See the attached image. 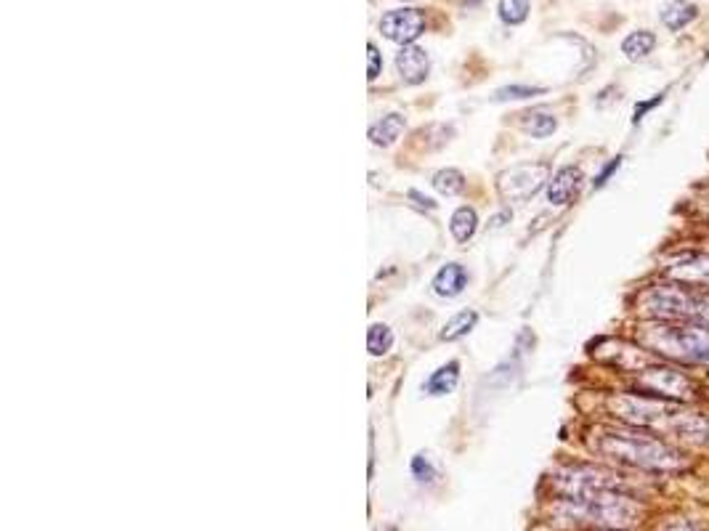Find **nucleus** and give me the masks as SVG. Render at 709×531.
<instances>
[{
  "label": "nucleus",
  "mask_w": 709,
  "mask_h": 531,
  "mask_svg": "<svg viewBox=\"0 0 709 531\" xmlns=\"http://www.w3.org/2000/svg\"><path fill=\"white\" fill-rule=\"evenodd\" d=\"M457 378H460V364L449 362L447 367H441V370H436L431 378L425 380L423 391L428 393V396H444V393H452L455 391Z\"/></svg>",
  "instance_id": "nucleus-16"
},
{
  "label": "nucleus",
  "mask_w": 709,
  "mask_h": 531,
  "mask_svg": "<svg viewBox=\"0 0 709 531\" xmlns=\"http://www.w3.org/2000/svg\"><path fill=\"white\" fill-rule=\"evenodd\" d=\"M545 178H548L545 165H518L500 176V194L510 202H524L540 192Z\"/></svg>",
  "instance_id": "nucleus-8"
},
{
  "label": "nucleus",
  "mask_w": 709,
  "mask_h": 531,
  "mask_svg": "<svg viewBox=\"0 0 709 531\" xmlns=\"http://www.w3.org/2000/svg\"><path fill=\"white\" fill-rule=\"evenodd\" d=\"M537 93H542V88H529V85H508V88H502V91H497V99L505 101V99H529V96H537Z\"/></svg>",
  "instance_id": "nucleus-24"
},
{
  "label": "nucleus",
  "mask_w": 709,
  "mask_h": 531,
  "mask_svg": "<svg viewBox=\"0 0 709 531\" xmlns=\"http://www.w3.org/2000/svg\"><path fill=\"white\" fill-rule=\"evenodd\" d=\"M659 101H662V93H659V96H656V99H651V101H648V104H638V107H635V123H640V117L646 115L648 109H654L656 104H659Z\"/></svg>",
  "instance_id": "nucleus-28"
},
{
  "label": "nucleus",
  "mask_w": 709,
  "mask_h": 531,
  "mask_svg": "<svg viewBox=\"0 0 709 531\" xmlns=\"http://www.w3.org/2000/svg\"><path fill=\"white\" fill-rule=\"evenodd\" d=\"M640 311L656 322H694L709 327V290L664 282L651 285L640 295Z\"/></svg>",
  "instance_id": "nucleus-4"
},
{
  "label": "nucleus",
  "mask_w": 709,
  "mask_h": 531,
  "mask_svg": "<svg viewBox=\"0 0 709 531\" xmlns=\"http://www.w3.org/2000/svg\"><path fill=\"white\" fill-rule=\"evenodd\" d=\"M590 447L595 455L606 460L627 465V468L648 470V473H678L688 468L686 455L680 449L664 439H656L643 428H622V431L603 428L590 439Z\"/></svg>",
  "instance_id": "nucleus-2"
},
{
  "label": "nucleus",
  "mask_w": 709,
  "mask_h": 531,
  "mask_svg": "<svg viewBox=\"0 0 709 531\" xmlns=\"http://www.w3.org/2000/svg\"><path fill=\"white\" fill-rule=\"evenodd\" d=\"M375 531H396L394 526H380V529H375Z\"/></svg>",
  "instance_id": "nucleus-32"
},
{
  "label": "nucleus",
  "mask_w": 709,
  "mask_h": 531,
  "mask_svg": "<svg viewBox=\"0 0 709 531\" xmlns=\"http://www.w3.org/2000/svg\"><path fill=\"white\" fill-rule=\"evenodd\" d=\"M667 531H694V526L686 524V521H675V524L667 526Z\"/></svg>",
  "instance_id": "nucleus-30"
},
{
  "label": "nucleus",
  "mask_w": 709,
  "mask_h": 531,
  "mask_svg": "<svg viewBox=\"0 0 709 531\" xmlns=\"http://www.w3.org/2000/svg\"><path fill=\"white\" fill-rule=\"evenodd\" d=\"M664 279L680 282V285L709 290V255L707 253H686L662 266Z\"/></svg>",
  "instance_id": "nucleus-9"
},
{
  "label": "nucleus",
  "mask_w": 709,
  "mask_h": 531,
  "mask_svg": "<svg viewBox=\"0 0 709 531\" xmlns=\"http://www.w3.org/2000/svg\"><path fill=\"white\" fill-rule=\"evenodd\" d=\"M433 186H436V192L452 197V194L463 192L465 178H463V173H460V170L447 168V170H439V173L433 176Z\"/></svg>",
  "instance_id": "nucleus-22"
},
{
  "label": "nucleus",
  "mask_w": 709,
  "mask_h": 531,
  "mask_svg": "<svg viewBox=\"0 0 709 531\" xmlns=\"http://www.w3.org/2000/svg\"><path fill=\"white\" fill-rule=\"evenodd\" d=\"M640 513L643 508L627 492H606L587 500H561L558 505V516L593 529L625 531L638 524Z\"/></svg>",
  "instance_id": "nucleus-5"
},
{
  "label": "nucleus",
  "mask_w": 709,
  "mask_h": 531,
  "mask_svg": "<svg viewBox=\"0 0 709 531\" xmlns=\"http://www.w3.org/2000/svg\"><path fill=\"white\" fill-rule=\"evenodd\" d=\"M449 229H452V237L457 239V242H468V239L476 234L478 229V216L473 208H460L452 216V224H449Z\"/></svg>",
  "instance_id": "nucleus-18"
},
{
  "label": "nucleus",
  "mask_w": 709,
  "mask_h": 531,
  "mask_svg": "<svg viewBox=\"0 0 709 531\" xmlns=\"http://www.w3.org/2000/svg\"><path fill=\"white\" fill-rule=\"evenodd\" d=\"M476 322H478L476 311H460V314H457L455 319H449L447 327L441 330V340L463 338V335H468V332L476 327Z\"/></svg>",
  "instance_id": "nucleus-20"
},
{
  "label": "nucleus",
  "mask_w": 709,
  "mask_h": 531,
  "mask_svg": "<svg viewBox=\"0 0 709 531\" xmlns=\"http://www.w3.org/2000/svg\"><path fill=\"white\" fill-rule=\"evenodd\" d=\"M582 170L579 168H561L558 173L553 176V181H550L548 186V200L550 205H555V208H563V205H569L574 197H577L579 186H582Z\"/></svg>",
  "instance_id": "nucleus-12"
},
{
  "label": "nucleus",
  "mask_w": 709,
  "mask_h": 531,
  "mask_svg": "<svg viewBox=\"0 0 709 531\" xmlns=\"http://www.w3.org/2000/svg\"><path fill=\"white\" fill-rule=\"evenodd\" d=\"M396 70L404 77V83L417 85L423 83L428 72H431V59H428L423 48L404 46L401 48V54L396 56Z\"/></svg>",
  "instance_id": "nucleus-11"
},
{
  "label": "nucleus",
  "mask_w": 709,
  "mask_h": 531,
  "mask_svg": "<svg viewBox=\"0 0 709 531\" xmlns=\"http://www.w3.org/2000/svg\"><path fill=\"white\" fill-rule=\"evenodd\" d=\"M412 473H415V476L420 478V481H431L433 468H431V462H428V457L417 455L415 460H412Z\"/></svg>",
  "instance_id": "nucleus-25"
},
{
  "label": "nucleus",
  "mask_w": 709,
  "mask_h": 531,
  "mask_svg": "<svg viewBox=\"0 0 709 531\" xmlns=\"http://www.w3.org/2000/svg\"><path fill=\"white\" fill-rule=\"evenodd\" d=\"M367 56H370V80H375V77L380 75V67H383V62H380V54H378V48H375V43H370L367 46Z\"/></svg>",
  "instance_id": "nucleus-26"
},
{
  "label": "nucleus",
  "mask_w": 709,
  "mask_h": 531,
  "mask_svg": "<svg viewBox=\"0 0 709 531\" xmlns=\"http://www.w3.org/2000/svg\"><path fill=\"white\" fill-rule=\"evenodd\" d=\"M654 48H656V35L651 30H635L622 40V54H625L630 62L646 59Z\"/></svg>",
  "instance_id": "nucleus-15"
},
{
  "label": "nucleus",
  "mask_w": 709,
  "mask_h": 531,
  "mask_svg": "<svg viewBox=\"0 0 709 531\" xmlns=\"http://www.w3.org/2000/svg\"><path fill=\"white\" fill-rule=\"evenodd\" d=\"M529 11H532L529 0H500V19L505 24L526 22Z\"/></svg>",
  "instance_id": "nucleus-23"
},
{
  "label": "nucleus",
  "mask_w": 709,
  "mask_h": 531,
  "mask_svg": "<svg viewBox=\"0 0 709 531\" xmlns=\"http://www.w3.org/2000/svg\"><path fill=\"white\" fill-rule=\"evenodd\" d=\"M380 30L388 40L394 43H412L423 35L425 30V16L417 8H399V11H388L380 22Z\"/></svg>",
  "instance_id": "nucleus-10"
},
{
  "label": "nucleus",
  "mask_w": 709,
  "mask_h": 531,
  "mask_svg": "<svg viewBox=\"0 0 709 531\" xmlns=\"http://www.w3.org/2000/svg\"><path fill=\"white\" fill-rule=\"evenodd\" d=\"M595 531H619V529H595Z\"/></svg>",
  "instance_id": "nucleus-33"
},
{
  "label": "nucleus",
  "mask_w": 709,
  "mask_h": 531,
  "mask_svg": "<svg viewBox=\"0 0 709 531\" xmlns=\"http://www.w3.org/2000/svg\"><path fill=\"white\" fill-rule=\"evenodd\" d=\"M619 165H622V157H617V160H611L609 165H606V168H603V173H598V178H595V184H593L595 189H598V186H603V184H606V181H609V176H611V173H614V170H617Z\"/></svg>",
  "instance_id": "nucleus-27"
},
{
  "label": "nucleus",
  "mask_w": 709,
  "mask_h": 531,
  "mask_svg": "<svg viewBox=\"0 0 709 531\" xmlns=\"http://www.w3.org/2000/svg\"><path fill=\"white\" fill-rule=\"evenodd\" d=\"M409 197H412V200H415L417 205H420V208H428V210L436 208V202L428 200V197H423V194H420V192H409Z\"/></svg>",
  "instance_id": "nucleus-29"
},
{
  "label": "nucleus",
  "mask_w": 709,
  "mask_h": 531,
  "mask_svg": "<svg viewBox=\"0 0 709 531\" xmlns=\"http://www.w3.org/2000/svg\"><path fill=\"white\" fill-rule=\"evenodd\" d=\"M394 346V332L388 330L386 324H372L367 332V348L372 356H383Z\"/></svg>",
  "instance_id": "nucleus-21"
},
{
  "label": "nucleus",
  "mask_w": 709,
  "mask_h": 531,
  "mask_svg": "<svg viewBox=\"0 0 709 531\" xmlns=\"http://www.w3.org/2000/svg\"><path fill=\"white\" fill-rule=\"evenodd\" d=\"M659 16H662V22L667 30L680 32L683 27H688V24L694 22L696 16H699V6L691 3V0H670V3L662 8V14Z\"/></svg>",
  "instance_id": "nucleus-14"
},
{
  "label": "nucleus",
  "mask_w": 709,
  "mask_h": 531,
  "mask_svg": "<svg viewBox=\"0 0 709 531\" xmlns=\"http://www.w3.org/2000/svg\"><path fill=\"white\" fill-rule=\"evenodd\" d=\"M524 128L532 133L534 139H548L550 133L558 128V120L550 112H545V109H537V112L524 115Z\"/></svg>",
  "instance_id": "nucleus-19"
},
{
  "label": "nucleus",
  "mask_w": 709,
  "mask_h": 531,
  "mask_svg": "<svg viewBox=\"0 0 709 531\" xmlns=\"http://www.w3.org/2000/svg\"><path fill=\"white\" fill-rule=\"evenodd\" d=\"M611 415L619 417L622 423L643 431L670 433L675 439L686 444H707L709 425L694 412H688L686 404L678 401L654 399V396H611L609 399Z\"/></svg>",
  "instance_id": "nucleus-1"
},
{
  "label": "nucleus",
  "mask_w": 709,
  "mask_h": 531,
  "mask_svg": "<svg viewBox=\"0 0 709 531\" xmlns=\"http://www.w3.org/2000/svg\"><path fill=\"white\" fill-rule=\"evenodd\" d=\"M632 388L643 396H654V399L678 401V404H691L699 399V385L688 378L686 372L672 370V367H648L640 370L632 378Z\"/></svg>",
  "instance_id": "nucleus-7"
},
{
  "label": "nucleus",
  "mask_w": 709,
  "mask_h": 531,
  "mask_svg": "<svg viewBox=\"0 0 709 531\" xmlns=\"http://www.w3.org/2000/svg\"><path fill=\"white\" fill-rule=\"evenodd\" d=\"M550 486L563 500H587L606 492H627L630 481L619 470L601 468V465H569V468L555 470Z\"/></svg>",
  "instance_id": "nucleus-6"
},
{
  "label": "nucleus",
  "mask_w": 709,
  "mask_h": 531,
  "mask_svg": "<svg viewBox=\"0 0 709 531\" xmlns=\"http://www.w3.org/2000/svg\"><path fill=\"white\" fill-rule=\"evenodd\" d=\"M640 346L680 364H709V327L694 322H651L638 335Z\"/></svg>",
  "instance_id": "nucleus-3"
},
{
  "label": "nucleus",
  "mask_w": 709,
  "mask_h": 531,
  "mask_svg": "<svg viewBox=\"0 0 709 531\" xmlns=\"http://www.w3.org/2000/svg\"><path fill=\"white\" fill-rule=\"evenodd\" d=\"M465 285H468V271H465L460 263L441 266L436 279H433V290H436V295H441V298H455V295L463 293Z\"/></svg>",
  "instance_id": "nucleus-13"
},
{
  "label": "nucleus",
  "mask_w": 709,
  "mask_h": 531,
  "mask_svg": "<svg viewBox=\"0 0 709 531\" xmlns=\"http://www.w3.org/2000/svg\"><path fill=\"white\" fill-rule=\"evenodd\" d=\"M401 131H404V117L394 112V115H386L380 123L372 125L370 139L372 144H378V147H391L401 136Z\"/></svg>",
  "instance_id": "nucleus-17"
},
{
  "label": "nucleus",
  "mask_w": 709,
  "mask_h": 531,
  "mask_svg": "<svg viewBox=\"0 0 709 531\" xmlns=\"http://www.w3.org/2000/svg\"><path fill=\"white\" fill-rule=\"evenodd\" d=\"M704 216L709 218V197H707V200H704Z\"/></svg>",
  "instance_id": "nucleus-31"
}]
</instances>
